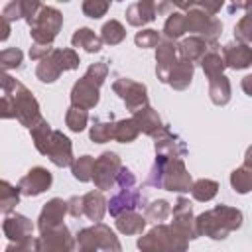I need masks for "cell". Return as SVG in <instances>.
<instances>
[{
    "instance_id": "816d5d0a",
    "label": "cell",
    "mask_w": 252,
    "mask_h": 252,
    "mask_svg": "<svg viewBox=\"0 0 252 252\" xmlns=\"http://www.w3.org/2000/svg\"><path fill=\"white\" fill-rule=\"evenodd\" d=\"M0 16L6 18L10 24L16 22V20H22V6H20V0H10V2L4 6V10H2Z\"/></svg>"
},
{
    "instance_id": "be15d7a7",
    "label": "cell",
    "mask_w": 252,
    "mask_h": 252,
    "mask_svg": "<svg viewBox=\"0 0 252 252\" xmlns=\"http://www.w3.org/2000/svg\"><path fill=\"white\" fill-rule=\"evenodd\" d=\"M57 2H69V0H57Z\"/></svg>"
},
{
    "instance_id": "60d3db41",
    "label": "cell",
    "mask_w": 252,
    "mask_h": 252,
    "mask_svg": "<svg viewBox=\"0 0 252 252\" xmlns=\"http://www.w3.org/2000/svg\"><path fill=\"white\" fill-rule=\"evenodd\" d=\"M65 124L71 132H83L89 124V112L87 108H81V106H69L67 112H65Z\"/></svg>"
},
{
    "instance_id": "11a10c76",
    "label": "cell",
    "mask_w": 252,
    "mask_h": 252,
    "mask_svg": "<svg viewBox=\"0 0 252 252\" xmlns=\"http://www.w3.org/2000/svg\"><path fill=\"white\" fill-rule=\"evenodd\" d=\"M67 213L75 219L83 217V195H73L71 199H67Z\"/></svg>"
},
{
    "instance_id": "9a60e30c",
    "label": "cell",
    "mask_w": 252,
    "mask_h": 252,
    "mask_svg": "<svg viewBox=\"0 0 252 252\" xmlns=\"http://www.w3.org/2000/svg\"><path fill=\"white\" fill-rule=\"evenodd\" d=\"M45 156L51 159L53 165L69 167L71 161H73V144H71V140L61 130H53Z\"/></svg>"
},
{
    "instance_id": "52a82bcc",
    "label": "cell",
    "mask_w": 252,
    "mask_h": 252,
    "mask_svg": "<svg viewBox=\"0 0 252 252\" xmlns=\"http://www.w3.org/2000/svg\"><path fill=\"white\" fill-rule=\"evenodd\" d=\"M12 102H14V114H16V120L26 126L28 130L41 118V110H39V102L37 98L33 96V93L22 85L20 81L16 83V87L12 89V93H8Z\"/></svg>"
},
{
    "instance_id": "5bb4252c",
    "label": "cell",
    "mask_w": 252,
    "mask_h": 252,
    "mask_svg": "<svg viewBox=\"0 0 252 252\" xmlns=\"http://www.w3.org/2000/svg\"><path fill=\"white\" fill-rule=\"evenodd\" d=\"M144 203H146V197L140 193V189H136V185L134 187H120V191L116 195H112L110 201H106V211L112 217H118L120 213L142 209Z\"/></svg>"
},
{
    "instance_id": "836d02e7",
    "label": "cell",
    "mask_w": 252,
    "mask_h": 252,
    "mask_svg": "<svg viewBox=\"0 0 252 252\" xmlns=\"http://www.w3.org/2000/svg\"><path fill=\"white\" fill-rule=\"evenodd\" d=\"M191 195L195 201H201V203H207L211 199L217 197L219 193V183L215 179H197L191 183Z\"/></svg>"
},
{
    "instance_id": "7dc6e473",
    "label": "cell",
    "mask_w": 252,
    "mask_h": 252,
    "mask_svg": "<svg viewBox=\"0 0 252 252\" xmlns=\"http://www.w3.org/2000/svg\"><path fill=\"white\" fill-rule=\"evenodd\" d=\"M159 39H161L159 32H158V30H152V28L140 30V32L136 33V37H134L136 45H138V47H142V49H150V47H156Z\"/></svg>"
},
{
    "instance_id": "e7e4bbea",
    "label": "cell",
    "mask_w": 252,
    "mask_h": 252,
    "mask_svg": "<svg viewBox=\"0 0 252 252\" xmlns=\"http://www.w3.org/2000/svg\"><path fill=\"white\" fill-rule=\"evenodd\" d=\"M116 2H122V0H116Z\"/></svg>"
},
{
    "instance_id": "3957f363",
    "label": "cell",
    "mask_w": 252,
    "mask_h": 252,
    "mask_svg": "<svg viewBox=\"0 0 252 252\" xmlns=\"http://www.w3.org/2000/svg\"><path fill=\"white\" fill-rule=\"evenodd\" d=\"M189 240L183 238L171 224L156 222L154 228H150L144 236L138 238V248L144 252H183L187 250Z\"/></svg>"
},
{
    "instance_id": "8992f818",
    "label": "cell",
    "mask_w": 252,
    "mask_h": 252,
    "mask_svg": "<svg viewBox=\"0 0 252 252\" xmlns=\"http://www.w3.org/2000/svg\"><path fill=\"white\" fill-rule=\"evenodd\" d=\"M185 32H191L193 35H199L205 41L215 43L222 33V22L217 16L205 12L203 8L193 6L185 12Z\"/></svg>"
},
{
    "instance_id": "680465c9",
    "label": "cell",
    "mask_w": 252,
    "mask_h": 252,
    "mask_svg": "<svg viewBox=\"0 0 252 252\" xmlns=\"http://www.w3.org/2000/svg\"><path fill=\"white\" fill-rule=\"evenodd\" d=\"M16 83H18V79H14V77L8 75L4 69H0V89L4 91V94L12 93V89L16 87Z\"/></svg>"
},
{
    "instance_id": "30bf717a",
    "label": "cell",
    "mask_w": 252,
    "mask_h": 252,
    "mask_svg": "<svg viewBox=\"0 0 252 252\" xmlns=\"http://www.w3.org/2000/svg\"><path fill=\"white\" fill-rule=\"evenodd\" d=\"M39 234H41L37 238L39 252H71L77 246L75 238L71 236V230L63 222L57 224V226H51V228H47Z\"/></svg>"
},
{
    "instance_id": "6da1fadb",
    "label": "cell",
    "mask_w": 252,
    "mask_h": 252,
    "mask_svg": "<svg viewBox=\"0 0 252 252\" xmlns=\"http://www.w3.org/2000/svg\"><path fill=\"white\" fill-rule=\"evenodd\" d=\"M191 183L193 177L187 171L183 158H165L159 154H156V161L148 173V179L144 181V185L171 193H189Z\"/></svg>"
},
{
    "instance_id": "cb8c5ba5",
    "label": "cell",
    "mask_w": 252,
    "mask_h": 252,
    "mask_svg": "<svg viewBox=\"0 0 252 252\" xmlns=\"http://www.w3.org/2000/svg\"><path fill=\"white\" fill-rule=\"evenodd\" d=\"M209 41H205L203 37H199V35H189V37H183L175 47H177V53L183 57V59H187V61H191V63H199V59L207 53V49H209Z\"/></svg>"
},
{
    "instance_id": "681fc988",
    "label": "cell",
    "mask_w": 252,
    "mask_h": 252,
    "mask_svg": "<svg viewBox=\"0 0 252 252\" xmlns=\"http://www.w3.org/2000/svg\"><path fill=\"white\" fill-rule=\"evenodd\" d=\"M20 6H22V20H26V24L30 26L37 16V12L41 10L43 0H20Z\"/></svg>"
},
{
    "instance_id": "ab89813d",
    "label": "cell",
    "mask_w": 252,
    "mask_h": 252,
    "mask_svg": "<svg viewBox=\"0 0 252 252\" xmlns=\"http://www.w3.org/2000/svg\"><path fill=\"white\" fill-rule=\"evenodd\" d=\"M171 215V205L165 199H156L144 207V219L148 222H163Z\"/></svg>"
},
{
    "instance_id": "bcb514c9",
    "label": "cell",
    "mask_w": 252,
    "mask_h": 252,
    "mask_svg": "<svg viewBox=\"0 0 252 252\" xmlns=\"http://www.w3.org/2000/svg\"><path fill=\"white\" fill-rule=\"evenodd\" d=\"M193 6H197V0H158L156 2L158 14H169L173 8L179 12H187Z\"/></svg>"
},
{
    "instance_id": "8d00e7d4",
    "label": "cell",
    "mask_w": 252,
    "mask_h": 252,
    "mask_svg": "<svg viewBox=\"0 0 252 252\" xmlns=\"http://www.w3.org/2000/svg\"><path fill=\"white\" fill-rule=\"evenodd\" d=\"M18 203H20V189L14 187L12 183L0 179V213H4V215L12 213Z\"/></svg>"
},
{
    "instance_id": "4316f807",
    "label": "cell",
    "mask_w": 252,
    "mask_h": 252,
    "mask_svg": "<svg viewBox=\"0 0 252 252\" xmlns=\"http://www.w3.org/2000/svg\"><path fill=\"white\" fill-rule=\"evenodd\" d=\"M199 63H201L203 73H205V77H207V79H213V77H217V75L224 73V69H226V65H224V61H222V55H220V51H219L217 41L209 45L207 53L199 59Z\"/></svg>"
},
{
    "instance_id": "b9f144b4",
    "label": "cell",
    "mask_w": 252,
    "mask_h": 252,
    "mask_svg": "<svg viewBox=\"0 0 252 252\" xmlns=\"http://www.w3.org/2000/svg\"><path fill=\"white\" fill-rule=\"evenodd\" d=\"M24 67V51L18 47H6L0 51V69L14 71Z\"/></svg>"
},
{
    "instance_id": "277c9868",
    "label": "cell",
    "mask_w": 252,
    "mask_h": 252,
    "mask_svg": "<svg viewBox=\"0 0 252 252\" xmlns=\"http://www.w3.org/2000/svg\"><path fill=\"white\" fill-rule=\"evenodd\" d=\"M75 244L79 246L81 252H94V250L120 252L122 250V244L118 242V236L104 222H94L93 226L81 228L75 236Z\"/></svg>"
},
{
    "instance_id": "db71d44e",
    "label": "cell",
    "mask_w": 252,
    "mask_h": 252,
    "mask_svg": "<svg viewBox=\"0 0 252 252\" xmlns=\"http://www.w3.org/2000/svg\"><path fill=\"white\" fill-rule=\"evenodd\" d=\"M8 118H16L14 102H12L10 94H2L0 96V120H8Z\"/></svg>"
},
{
    "instance_id": "4dcf8cb0",
    "label": "cell",
    "mask_w": 252,
    "mask_h": 252,
    "mask_svg": "<svg viewBox=\"0 0 252 252\" xmlns=\"http://www.w3.org/2000/svg\"><path fill=\"white\" fill-rule=\"evenodd\" d=\"M51 126H49V122L45 120V118H39L32 128H30V134H32V142H33V146H35V150L39 152V154H43L45 156V152H47V146H49V140H51Z\"/></svg>"
},
{
    "instance_id": "44dd1931",
    "label": "cell",
    "mask_w": 252,
    "mask_h": 252,
    "mask_svg": "<svg viewBox=\"0 0 252 252\" xmlns=\"http://www.w3.org/2000/svg\"><path fill=\"white\" fill-rule=\"evenodd\" d=\"M158 18L156 0H136L126 8V22L134 28H142Z\"/></svg>"
},
{
    "instance_id": "7bdbcfd3",
    "label": "cell",
    "mask_w": 252,
    "mask_h": 252,
    "mask_svg": "<svg viewBox=\"0 0 252 252\" xmlns=\"http://www.w3.org/2000/svg\"><path fill=\"white\" fill-rule=\"evenodd\" d=\"M112 130H114V122L108 120V122H102V120H94L91 130H89V138L94 142V144H104V142H110L112 140Z\"/></svg>"
},
{
    "instance_id": "e575fe53",
    "label": "cell",
    "mask_w": 252,
    "mask_h": 252,
    "mask_svg": "<svg viewBox=\"0 0 252 252\" xmlns=\"http://www.w3.org/2000/svg\"><path fill=\"white\" fill-rule=\"evenodd\" d=\"M100 39L106 45H118L126 39V28L118 20H108L100 28Z\"/></svg>"
},
{
    "instance_id": "83f0119b",
    "label": "cell",
    "mask_w": 252,
    "mask_h": 252,
    "mask_svg": "<svg viewBox=\"0 0 252 252\" xmlns=\"http://www.w3.org/2000/svg\"><path fill=\"white\" fill-rule=\"evenodd\" d=\"M230 94H232V89H230V81L224 73L209 79V96H211V102L217 104V106H224L228 104L230 100Z\"/></svg>"
},
{
    "instance_id": "6f0895ef",
    "label": "cell",
    "mask_w": 252,
    "mask_h": 252,
    "mask_svg": "<svg viewBox=\"0 0 252 252\" xmlns=\"http://www.w3.org/2000/svg\"><path fill=\"white\" fill-rule=\"evenodd\" d=\"M224 2H226V0H197V6L215 16V14L220 12V8L224 6Z\"/></svg>"
},
{
    "instance_id": "f5cc1de1",
    "label": "cell",
    "mask_w": 252,
    "mask_h": 252,
    "mask_svg": "<svg viewBox=\"0 0 252 252\" xmlns=\"http://www.w3.org/2000/svg\"><path fill=\"white\" fill-rule=\"evenodd\" d=\"M116 185L118 187H134L136 185V175L128 169V167H120L118 175H116Z\"/></svg>"
},
{
    "instance_id": "ee69618b",
    "label": "cell",
    "mask_w": 252,
    "mask_h": 252,
    "mask_svg": "<svg viewBox=\"0 0 252 252\" xmlns=\"http://www.w3.org/2000/svg\"><path fill=\"white\" fill-rule=\"evenodd\" d=\"M110 2L112 0H83V14L87 18H93V20H98L102 16H106L108 8H110Z\"/></svg>"
},
{
    "instance_id": "ffe728a7",
    "label": "cell",
    "mask_w": 252,
    "mask_h": 252,
    "mask_svg": "<svg viewBox=\"0 0 252 252\" xmlns=\"http://www.w3.org/2000/svg\"><path fill=\"white\" fill-rule=\"evenodd\" d=\"M65 215H67V201H63L59 197L49 199L43 205V209H41V213L37 217V230L43 232V230H47L51 226L61 224L63 219H65Z\"/></svg>"
},
{
    "instance_id": "9f6ffc18",
    "label": "cell",
    "mask_w": 252,
    "mask_h": 252,
    "mask_svg": "<svg viewBox=\"0 0 252 252\" xmlns=\"http://www.w3.org/2000/svg\"><path fill=\"white\" fill-rule=\"evenodd\" d=\"M51 49H53V45L33 43V45L30 47V59H33V61H39V59H43L45 55H49V53H51Z\"/></svg>"
},
{
    "instance_id": "d6986e66",
    "label": "cell",
    "mask_w": 252,
    "mask_h": 252,
    "mask_svg": "<svg viewBox=\"0 0 252 252\" xmlns=\"http://www.w3.org/2000/svg\"><path fill=\"white\" fill-rule=\"evenodd\" d=\"M220 55H222L224 65L234 71L248 69L252 63V49L248 43H242V41H230V43L222 45Z\"/></svg>"
},
{
    "instance_id": "7c38bea8",
    "label": "cell",
    "mask_w": 252,
    "mask_h": 252,
    "mask_svg": "<svg viewBox=\"0 0 252 252\" xmlns=\"http://www.w3.org/2000/svg\"><path fill=\"white\" fill-rule=\"evenodd\" d=\"M152 138H154V150H156V154L165 156V158H183V156H187V146L181 140V136H177L175 132H171L165 124Z\"/></svg>"
},
{
    "instance_id": "f6af8a7d",
    "label": "cell",
    "mask_w": 252,
    "mask_h": 252,
    "mask_svg": "<svg viewBox=\"0 0 252 252\" xmlns=\"http://www.w3.org/2000/svg\"><path fill=\"white\" fill-rule=\"evenodd\" d=\"M85 77H87L91 83H94L96 87H102V83H104L106 77H108V63H106V61L91 63L89 69H87V73H85Z\"/></svg>"
},
{
    "instance_id": "5b68a950",
    "label": "cell",
    "mask_w": 252,
    "mask_h": 252,
    "mask_svg": "<svg viewBox=\"0 0 252 252\" xmlns=\"http://www.w3.org/2000/svg\"><path fill=\"white\" fill-rule=\"evenodd\" d=\"M63 28V14L53 6H41L33 22L30 24V35L33 43L53 45L57 33Z\"/></svg>"
},
{
    "instance_id": "d590c367",
    "label": "cell",
    "mask_w": 252,
    "mask_h": 252,
    "mask_svg": "<svg viewBox=\"0 0 252 252\" xmlns=\"http://www.w3.org/2000/svg\"><path fill=\"white\" fill-rule=\"evenodd\" d=\"M49 55L55 59V63L59 65V69H61L63 73H65V71H73V69H77L79 63H81L77 51L71 49V47H53Z\"/></svg>"
},
{
    "instance_id": "f907efd6",
    "label": "cell",
    "mask_w": 252,
    "mask_h": 252,
    "mask_svg": "<svg viewBox=\"0 0 252 252\" xmlns=\"http://www.w3.org/2000/svg\"><path fill=\"white\" fill-rule=\"evenodd\" d=\"M8 252H39V242L37 238H28V240H22V242H10L6 246Z\"/></svg>"
},
{
    "instance_id": "d4e9b609",
    "label": "cell",
    "mask_w": 252,
    "mask_h": 252,
    "mask_svg": "<svg viewBox=\"0 0 252 252\" xmlns=\"http://www.w3.org/2000/svg\"><path fill=\"white\" fill-rule=\"evenodd\" d=\"M250 156H252V150L248 148L246 156H244V163L240 167L232 169V173H230V185L240 195H246L252 189V163H250L252 158Z\"/></svg>"
},
{
    "instance_id": "6125c7cd",
    "label": "cell",
    "mask_w": 252,
    "mask_h": 252,
    "mask_svg": "<svg viewBox=\"0 0 252 252\" xmlns=\"http://www.w3.org/2000/svg\"><path fill=\"white\" fill-rule=\"evenodd\" d=\"M250 81H252V77H250V75H248V77H244V83H242V85H244L246 94H252V91H250V87H248V85H250Z\"/></svg>"
},
{
    "instance_id": "603a6c76",
    "label": "cell",
    "mask_w": 252,
    "mask_h": 252,
    "mask_svg": "<svg viewBox=\"0 0 252 252\" xmlns=\"http://www.w3.org/2000/svg\"><path fill=\"white\" fill-rule=\"evenodd\" d=\"M132 118H134V122H136V126H138V130H140L142 134H146V136H154V134L163 126V122H161L158 110L152 108L150 104H146V106L134 110V112H132Z\"/></svg>"
},
{
    "instance_id": "ba28073f",
    "label": "cell",
    "mask_w": 252,
    "mask_h": 252,
    "mask_svg": "<svg viewBox=\"0 0 252 252\" xmlns=\"http://www.w3.org/2000/svg\"><path fill=\"white\" fill-rule=\"evenodd\" d=\"M122 167V159L114 152H102L93 165V183L100 191H108L116 185V175Z\"/></svg>"
},
{
    "instance_id": "1f68e13d",
    "label": "cell",
    "mask_w": 252,
    "mask_h": 252,
    "mask_svg": "<svg viewBox=\"0 0 252 252\" xmlns=\"http://www.w3.org/2000/svg\"><path fill=\"white\" fill-rule=\"evenodd\" d=\"M185 33H187L185 32V12H179V10L169 12V16L163 24V37L175 41V39H181Z\"/></svg>"
},
{
    "instance_id": "c3c4849f",
    "label": "cell",
    "mask_w": 252,
    "mask_h": 252,
    "mask_svg": "<svg viewBox=\"0 0 252 252\" xmlns=\"http://www.w3.org/2000/svg\"><path fill=\"white\" fill-rule=\"evenodd\" d=\"M234 37L236 41H242V43H248L250 45V39H252V26H250V16H242L236 26H234Z\"/></svg>"
},
{
    "instance_id": "4fadbf2b",
    "label": "cell",
    "mask_w": 252,
    "mask_h": 252,
    "mask_svg": "<svg viewBox=\"0 0 252 252\" xmlns=\"http://www.w3.org/2000/svg\"><path fill=\"white\" fill-rule=\"evenodd\" d=\"M53 183V175L49 169L37 165V167H32L20 181H18V189H20V195H26V197H37L41 195L43 191H47Z\"/></svg>"
},
{
    "instance_id": "f1b7e54d",
    "label": "cell",
    "mask_w": 252,
    "mask_h": 252,
    "mask_svg": "<svg viewBox=\"0 0 252 252\" xmlns=\"http://www.w3.org/2000/svg\"><path fill=\"white\" fill-rule=\"evenodd\" d=\"M116 219V228H118V232H122V234H142L144 232V228H146V224H148V220L144 219V215H140V213H136V211H126V213H120L118 217H114Z\"/></svg>"
},
{
    "instance_id": "2e32d148",
    "label": "cell",
    "mask_w": 252,
    "mask_h": 252,
    "mask_svg": "<svg viewBox=\"0 0 252 252\" xmlns=\"http://www.w3.org/2000/svg\"><path fill=\"white\" fill-rule=\"evenodd\" d=\"M98 100H100V87H96L83 75L71 89V104L91 110L98 104Z\"/></svg>"
},
{
    "instance_id": "9c48e42d",
    "label": "cell",
    "mask_w": 252,
    "mask_h": 252,
    "mask_svg": "<svg viewBox=\"0 0 252 252\" xmlns=\"http://www.w3.org/2000/svg\"><path fill=\"white\" fill-rule=\"evenodd\" d=\"M112 91L122 98V102L126 104V108L130 112L150 104L148 102V89L144 83H138L134 79H128V77H120L112 83Z\"/></svg>"
},
{
    "instance_id": "8fae6325",
    "label": "cell",
    "mask_w": 252,
    "mask_h": 252,
    "mask_svg": "<svg viewBox=\"0 0 252 252\" xmlns=\"http://www.w3.org/2000/svg\"><path fill=\"white\" fill-rule=\"evenodd\" d=\"M173 220L171 226L187 240H195L197 238V230H195V217H193V207L191 201L185 197H177L173 209H171Z\"/></svg>"
},
{
    "instance_id": "d6a6232c",
    "label": "cell",
    "mask_w": 252,
    "mask_h": 252,
    "mask_svg": "<svg viewBox=\"0 0 252 252\" xmlns=\"http://www.w3.org/2000/svg\"><path fill=\"white\" fill-rule=\"evenodd\" d=\"M140 130L134 122V118H122L114 122V130H112V140L120 142V144H130L138 138Z\"/></svg>"
},
{
    "instance_id": "f546056e",
    "label": "cell",
    "mask_w": 252,
    "mask_h": 252,
    "mask_svg": "<svg viewBox=\"0 0 252 252\" xmlns=\"http://www.w3.org/2000/svg\"><path fill=\"white\" fill-rule=\"evenodd\" d=\"M71 43H73V47H81L87 53H98L102 49L100 35H96L91 28H79V30H75V33L71 35Z\"/></svg>"
},
{
    "instance_id": "91938a15",
    "label": "cell",
    "mask_w": 252,
    "mask_h": 252,
    "mask_svg": "<svg viewBox=\"0 0 252 252\" xmlns=\"http://www.w3.org/2000/svg\"><path fill=\"white\" fill-rule=\"evenodd\" d=\"M10 32H12V24L0 16V41H6L10 37Z\"/></svg>"
},
{
    "instance_id": "74e56055",
    "label": "cell",
    "mask_w": 252,
    "mask_h": 252,
    "mask_svg": "<svg viewBox=\"0 0 252 252\" xmlns=\"http://www.w3.org/2000/svg\"><path fill=\"white\" fill-rule=\"evenodd\" d=\"M61 69L59 65L55 63V59L51 55H45L43 59H39L37 67H35V77L41 81V83H55L59 77H61Z\"/></svg>"
},
{
    "instance_id": "7402d4cb",
    "label": "cell",
    "mask_w": 252,
    "mask_h": 252,
    "mask_svg": "<svg viewBox=\"0 0 252 252\" xmlns=\"http://www.w3.org/2000/svg\"><path fill=\"white\" fill-rule=\"evenodd\" d=\"M193 73H195V63H191V61L179 57V59L175 61V65L171 67V71H169L165 83H167L173 91H185V89L191 85V81H193Z\"/></svg>"
},
{
    "instance_id": "e0dca14e",
    "label": "cell",
    "mask_w": 252,
    "mask_h": 252,
    "mask_svg": "<svg viewBox=\"0 0 252 252\" xmlns=\"http://www.w3.org/2000/svg\"><path fill=\"white\" fill-rule=\"evenodd\" d=\"M2 230H4V236L10 242H22V240L32 238V234H33V222L26 215L8 213L6 219H4V222H2Z\"/></svg>"
},
{
    "instance_id": "f35d334b",
    "label": "cell",
    "mask_w": 252,
    "mask_h": 252,
    "mask_svg": "<svg viewBox=\"0 0 252 252\" xmlns=\"http://www.w3.org/2000/svg\"><path fill=\"white\" fill-rule=\"evenodd\" d=\"M93 165H94V158L93 156H81V158H73L71 161V173L77 181L81 183H87L93 179Z\"/></svg>"
},
{
    "instance_id": "7a4b0ae2",
    "label": "cell",
    "mask_w": 252,
    "mask_h": 252,
    "mask_svg": "<svg viewBox=\"0 0 252 252\" xmlns=\"http://www.w3.org/2000/svg\"><path fill=\"white\" fill-rule=\"evenodd\" d=\"M244 215L240 209L230 205H217L195 217V230L197 236H209L213 240H224L230 232L242 226Z\"/></svg>"
},
{
    "instance_id": "484cf974",
    "label": "cell",
    "mask_w": 252,
    "mask_h": 252,
    "mask_svg": "<svg viewBox=\"0 0 252 252\" xmlns=\"http://www.w3.org/2000/svg\"><path fill=\"white\" fill-rule=\"evenodd\" d=\"M104 213H106V199H104L100 189L89 191L83 195V215L89 220L100 222L104 219Z\"/></svg>"
},
{
    "instance_id": "ac0fdd59",
    "label": "cell",
    "mask_w": 252,
    "mask_h": 252,
    "mask_svg": "<svg viewBox=\"0 0 252 252\" xmlns=\"http://www.w3.org/2000/svg\"><path fill=\"white\" fill-rule=\"evenodd\" d=\"M177 61V47L173 39L161 37L156 45V75L161 83L167 81V75L171 71V67Z\"/></svg>"
},
{
    "instance_id": "94428289",
    "label": "cell",
    "mask_w": 252,
    "mask_h": 252,
    "mask_svg": "<svg viewBox=\"0 0 252 252\" xmlns=\"http://www.w3.org/2000/svg\"><path fill=\"white\" fill-rule=\"evenodd\" d=\"M248 6H250V0H230L228 12L234 14L236 10H248Z\"/></svg>"
}]
</instances>
